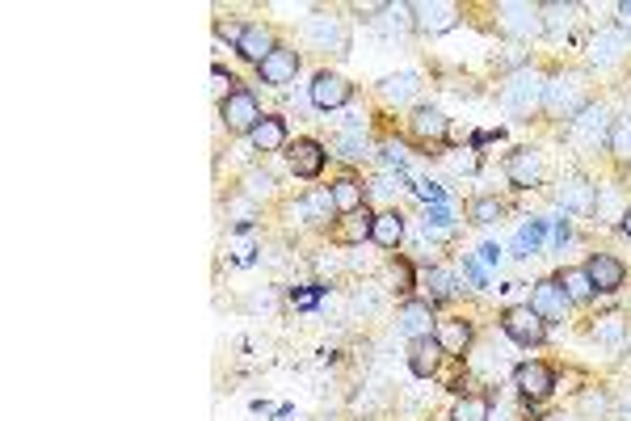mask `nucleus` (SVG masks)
<instances>
[{"mask_svg":"<svg viewBox=\"0 0 631 421\" xmlns=\"http://www.w3.org/2000/svg\"><path fill=\"white\" fill-rule=\"evenodd\" d=\"M619 228L631 236V203H627V211H623V219H619Z\"/></svg>","mask_w":631,"mask_h":421,"instance_id":"42","label":"nucleus"},{"mask_svg":"<svg viewBox=\"0 0 631 421\" xmlns=\"http://www.w3.org/2000/svg\"><path fill=\"white\" fill-rule=\"evenodd\" d=\"M308 34L316 38V43H329L333 51H345V47H350V38H345V30H341L337 17H312V22H308Z\"/></svg>","mask_w":631,"mask_h":421,"instance_id":"30","label":"nucleus"},{"mask_svg":"<svg viewBox=\"0 0 631 421\" xmlns=\"http://www.w3.org/2000/svg\"><path fill=\"white\" fill-rule=\"evenodd\" d=\"M308 97H312L316 110H341V106H350L354 85H350L345 76H337V72H316Z\"/></svg>","mask_w":631,"mask_h":421,"instance_id":"7","label":"nucleus"},{"mask_svg":"<svg viewBox=\"0 0 631 421\" xmlns=\"http://www.w3.org/2000/svg\"><path fill=\"white\" fill-rule=\"evenodd\" d=\"M610 152H615L619 165H631V118H615V127H610Z\"/></svg>","mask_w":631,"mask_h":421,"instance_id":"33","label":"nucleus"},{"mask_svg":"<svg viewBox=\"0 0 631 421\" xmlns=\"http://www.w3.org/2000/svg\"><path fill=\"white\" fill-rule=\"evenodd\" d=\"M505 177H510V186H518V190L539 186L543 182V156L535 148L510 152V160H505Z\"/></svg>","mask_w":631,"mask_h":421,"instance_id":"10","label":"nucleus"},{"mask_svg":"<svg viewBox=\"0 0 631 421\" xmlns=\"http://www.w3.org/2000/svg\"><path fill=\"white\" fill-rule=\"evenodd\" d=\"M539 9H543V30H547V34H556L560 26L568 30V26L577 22V13H581L577 5H539Z\"/></svg>","mask_w":631,"mask_h":421,"instance_id":"34","label":"nucleus"},{"mask_svg":"<svg viewBox=\"0 0 631 421\" xmlns=\"http://www.w3.org/2000/svg\"><path fill=\"white\" fill-rule=\"evenodd\" d=\"M442 346H438V337H417V342H409V371L417 375V379H430V375H438V367H442Z\"/></svg>","mask_w":631,"mask_h":421,"instance_id":"21","label":"nucleus"},{"mask_svg":"<svg viewBox=\"0 0 631 421\" xmlns=\"http://www.w3.org/2000/svg\"><path fill=\"white\" fill-rule=\"evenodd\" d=\"M488 413H493V405H488V396L472 392V396H459V400H455L451 421H488Z\"/></svg>","mask_w":631,"mask_h":421,"instance_id":"31","label":"nucleus"},{"mask_svg":"<svg viewBox=\"0 0 631 421\" xmlns=\"http://www.w3.org/2000/svg\"><path fill=\"white\" fill-rule=\"evenodd\" d=\"M409 131H413V139H421V144H442L451 127H446V114L438 106H417L409 114Z\"/></svg>","mask_w":631,"mask_h":421,"instance_id":"18","label":"nucleus"},{"mask_svg":"<svg viewBox=\"0 0 631 421\" xmlns=\"http://www.w3.org/2000/svg\"><path fill=\"white\" fill-rule=\"evenodd\" d=\"M371 228H375V215L362 207V211H354V215H341L329 236L337 240V245H362V240L371 236Z\"/></svg>","mask_w":631,"mask_h":421,"instance_id":"24","label":"nucleus"},{"mask_svg":"<svg viewBox=\"0 0 631 421\" xmlns=\"http://www.w3.org/2000/svg\"><path fill=\"white\" fill-rule=\"evenodd\" d=\"M211 93L219 97V102H228V97L236 93V76L223 72V68H211Z\"/></svg>","mask_w":631,"mask_h":421,"instance_id":"38","label":"nucleus"},{"mask_svg":"<svg viewBox=\"0 0 631 421\" xmlns=\"http://www.w3.org/2000/svg\"><path fill=\"white\" fill-rule=\"evenodd\" d=\"M459 291L455 274L451 270H430V304H438V299H451Z\"/></svg>","mask_w":631,"mask_h":421,"instance_id":"35","label":"nucleus"},{"mask_svg":"<svg viewBox=\"0 0 631 421\" xmlns=\"http://www.w3.org/2000/svg\"><path fill=\"white\" fill-rule=\"evenodd\" d=\"M556 278H560V287H564V295L573 299V304H585V299H594V283H589L585 266H568V270H560Z\"/></svg>","mask_w":631,"mask_h":421,"instance_id":"29","label":"nucleus"},{"mask_svg":"<svg viewBox=\"0 0 631 421\" xmlns=\"http://www.w3.org/2000/svg\"><path fill=\"white\" fill-rule=\"evenodd\" d=\"M619 13H623V17H631V0H627V5H619Z\"/></svg>","mask_w":631,"mask_h":421,"instance_id":"45","label":"nucleus"},{"mask_svg":"<svg viewBox=\"0 0 631 421\" xmlns=\"http://www.w3.org/2000/svg\"><path fill=\"white\" fill-rule=\"evenodd\" d=\"M392 283H396V291H413V266L409 262H396L392 266Z\"/></svg>","mask_w":631,"mask_h":421,"instance_id":"39","label":"nucleus"},{"mask_svg":"<svg viewBox=\"0 0 631 421\" xmlns=\"http://www.w3.org/2000/svg\"><path fill=\"white\" fill-rule=\"evenodd\" d=\"M274 34H270V26H261V22H249V26H244L240 30V38H236V51L244 55V59H249V64H266V59L274 55Z\"/></svg>","mask_w":631,"mask_h":421,"instance_id":"16","label":"nucleus"},{"mask_svg":"<svg viewBox=\"0 0 631 421\" xmlns=\"http://www.w3.org/2000/svg\"><path fill=\"white\" fill-rule=\"evenodd\" d=\"M362 182L358 177H337L333 182V203H337V215H354V211H362Z\"/></svg>","mask_w":631,"mask_h":421,"instance_id":"27","label":"nucleus"},{"mask_svg":"<svg viewBox=\"0 0 631 421\" xmlns=\"http://www.w3.org/2000/svg\"><path fill=\"white\" fill-rule=\"evenodd\" d=\"M299 215L308 224H333L337 219V203H333V186H316L299 198Z\"/></svg>","mask_w":631,"mask_h":421,"instance_id":"23","label":"nucleus"},{"mask_svg":"<svg viewBox=\"0 0 631 421\" xmlns=\"http://www.w3.org/2000/svg\"><path fill=\"white\" fill-rule=\"evenodd\" d=\"M627 51H631L627 34H623V30H615V26H606V30H598L594 38H589V59H594L598 68H615Z\"/></svg>","mask_w":631,"mask_h":421,"instance_id":"13","label":"nucleus"},{"mask_svg":"<svg viewBox=\"0 0 631 421\" xmlns=\"http://www.w3.org/2000/svg\"><path fill=\"white\" fill-rule=\"evenodd\" d=\"M606 413H610V396H606V392H585V396H581V413H577V417L602 421Z\"/></svg>","mask_w":631,"mask_h":421,"instance_id":"36","label":"nucleus"},{"mask_svg":"<svg viewBox=\"0 0 631 421\" xmlns=\"http://www.w3.org/2000/svg\"><path fill=\"white\" fill-rule=\"evenodd\" d=\"M396 320H400V329H404L409 342H417V337H434V304L430 299H404Z\"/></svg>","mask_w":631,"mask_h":421,"instance_id":"11","label":"nucleus"},{"mask_svg":"<svg viewBox=\"0 0 631 421\" xmlns=\"http://www.w3.org/2000/svg\"><path fill=\"white\" fill-rule=\"evenodd\" d=\"M610 127H615V123H610L606 106H594V102H589V106L573 118V139H577V144H581L585 152H598L602 144H610Z\"/></svg>","mask_w":631,"mask_h":421,"instance_id":"6","label":"nucleus"},{"mask_svg":"<svg viewBox=\"0 0 631 421\" xmlns=\"http://www.w3.org/2000/svg\"><path fill=\"white\" fill-rule=\"evenodd\" d=\"M589 106V85H585V72H560L547 80V93H543V110L552 118H573Z\"/></svg>","mask_w":631,"mask_h":421,"instance_id":"2","label":"nucleus"},{"mask_svg":"<svg viewBox=\"0 0 631 421\" xmlns=\"http://www.w3.org/2000/svg\"><path fill=\"white\" fill-rule=\"evenodd\" d=\"M341 156H350V160H358L362 152H366V135L362 131H345V135H337V144H333Z\"/></svg>","mask_w":631,"mask_h":421,"instance_id":"37","label":"nucleus"},{"mask_svg":"<svg viewBox=\"0 0 631 421\" xmlns=\"http://www.w3.org/2000/svg\"><path fill=\"white\" fill-rule=\"evenodd\" d=\"M270 186H274V182H270L266 173H261V177L253 173V177H249V194H270Z\"/></svg>","mask_w":631,"mask_h":421,"instance_id":"41","label":"nucleus"},{"mask_svg":"<svg viewBox=\"0 0 631 421\" xmlns=\"http://www.w3.org/2000/svg\"><path fill=\"white\" fill-rule=\"evenodd\" d=\"M543 93H547V76L539 68H518L501 85V110L510 118H535L543 110Z\"/></svg>","mask_w":631,"mask_h":421,"instance_id":"1","label":"nucleus"},{"mask_svg":"<svg viewBox=\"0 0 631 421\" xmlns=\"http://www.w3.org/2000/svg\"><path fill=\"white\" fill-rule=\"evenodd\" d=\"M434 337H438L442 354H451V358H463V354H467V346H472L476 329H472V320H463V316H451V320H438Z\"/></svg>","mask_w":631,"mask_h":421,"instance_id":"17","label":"nucleus"},{"mask_svg":"<svg viewBox=\"0 0 631 421\" xmlns=\"http://www.w3.org/2000/svg\"><path fill=\"white\" fill-rule=\"evenodd\" d=\"M249 144H253L257 152H282V148H287V123H282L278 114H266V118H261V123L253 127Z\"/></svg>","mask_w":631,"mask_h":421,"instance_id":"25","label":"nucleus"},{"mask_svg":"<svg viewBox=\"0 0 631 421\" xmlns=\"http://www.w3.org/2000/svg\"><path fill=\"white\" fill-rule=\"evenodd\" d=\"M413 17H417L421 34H442L459 22V9L446 5V0H430V5H413Z\"/></svg>","mask_w":631,"mask_h":421,"instance_id":"20","label":"nucleus"},{"mask_svg":"<svg viewBox=\"0 0 631 421\" xmlns=\"http://www.w3.org/2000/svg\"><path fill=\"white\" fill-rule=\"evenodd\" d=\"M585 274H589V283H594V295H615L623 287V278H627V266L610 253H594L585 262Z\"/></svg>","mask_w":631,"mask_h":421,"instance_id":"9","label":"nucleus"},{"mask_svg":"<svg viewBox=\"0 0 631 421\" xmlns=\"http://www.w3.org/2000/svg\"><path fill=\"white\" fill-rule=\"evenodd\" d=\"M531 308H535L543 320H564L568 308H573V299L564 295L560 278H543V283H535V291H531Z\"/></svg>","mask_w":631,"mask_h":421,"instance_id":"12","label":"nucleus"},{"mask_svg":"<svg viewBox=\"0 0 631 421\" xmlns=\"http://www.w3.org/2000/svg\"><path fill=\"white\" fill-rule=\"evenodd\" d=\"M219 118H223V127L236 131V135H253V127L261 123V106H257V97L249 89H236L228 102H219Z\"/></svg>","mask_w":631,"mask_h":421,"instance_id":"5","label":"nucleus"},{"mask_svg":"<svg viewBox=\"0 0 631 421\" xmlns=\"http://www.w3.org/2000/svg\"><path fill=\"white\" fill-rule=\"evenodd\" d=\"M619 413H623V421H631V392L623 396V405H619Z\"/></svg>","mask_w":631,"mask_h":421,"instance_id":"43","label":"nucleus"},{"mask_svg":"<svg viewBox=\"0 0 631 421\" xmlns=\"http://www.w3.org/2000/svg\"><path fill=\"white\" fill-rule=\"evenodd\" d=\"M547 421H585V417H577V413H556V417H547Z\"/></svg>","mask_w":631,"mask_h":421,"instance_id":"44","label":"nucleus"},{"mask_svg":"<svg viewBox=\"0 0 631 421\" xmlns=\"http://www.w3.org/2000/svg\"><path fill=\"white\" fill-rule=\"evenodd\" d=\"M501 211H505L501 198H493V194H480V198L467 203V219H472V224H497Z\"/></svg>","mask_w":631,"mask_h":421,"instance_id":"32","label":"nucleus"},{"mask_svg":"<svg viewBox=\"0 0 631 421\" xmlns=\"http://www.w3.org/2000/svg\"><path fill=\"white\" fill-rule=\"evenodd\" d=\"M383 160L400 169V165H404V148H400V144H383Z\"/></svg>","mask_w":631,"mask_h":421,"instance_id":"40","label":"nucleus"},{"mask_svg":"<svg viewBox=\"0 0 631 421\" xmlns=\"http://www.w3.org/2000/svg\"><path fill=\"white\" fill-rule=\"evenodd\" d=\"M556 203H560L564 211L594 215V207H598V186L581 182V177H568V182H560V190H556Z\"/></svg>","mask_w":631,"mask_h":421,"instance_id":"19","label":"nucleus"},{"mask_svg":"<svg viewBox=\"0 0 631 421\" xmlns=\"http://www.w3.org/2000/svg\"><path fill=\"white\" fill-rule=\"evenodd\" d=\"M589 337L610 350V354H623L631 346V333H627V320L619 312H606V316H594V325H589Z\"/></svg>","mask_w":631,"mask_h":421,"instance_id":"14","label":"nucleus"},{"mask_svg":"<svg viewBox=\"0 0 631 421\" xmlns=\"http://www.w3.org/2000/svg\"><path fill=\"white\" fill-rule=\"evenodd\" d=\"M501 329H505V337H514L518 346H543L547 320L531 304H514V308L501 312Z\"/></svg>","mask_w":631,"mask_h":421,"instance_id":"3","label":"nucleus"},{"mask_svg":"<svg viewBox=\"0 0 631 421\" xmlns=\"http://www.w3.org/2000/svg\"><path fill=\"white\" fill-rule=\"evenodd\" d=\"M371 240L379 249H396L404 240V215L400 211H379L375 215V228H371Z\"/></svg>","mask_w":631,"mask_h":421,"instance_id":"26","label":"nucleus"},{"mask_svg":"<svg viewBox=\"0 0 631 421\" xmlns=\"http://www.w3.org/2000/svg\"><path fill=\"white\" fill-rule=\"evenodd\" d=\"M514 388L526 396V400H547L556 392V371L547 363H518L514 367Z\"/></svg>","mask_w":631,"mask_h":421,"instance_id":"8","label":"nucleus"},{"mask_svg":"<svg viewBox=\"0 0 631 421\" xmlns=\"http://www.w3.org/2000/svg\"><path fill=\"white\" fill-rule=\"evenodd\" d=\"M417 76L413 72H400V76H388V80H383V85H379V93H383V102H392V106H404V102H413V97H417Z\"/></svg>","mask_w":631,"mask_h":421,"instance_id":"28","label":"nucleus"},{"mask_svg":"<svg viewBox=\"0 0 631 421\" xmlns=\"http://www.w3.org/2000/svg\"><path fill=\"white\" fill-rule=\"evenodd\" d=\"M261 72V80H266V85H291V80L299 76V55L291 51V47H274V55L266 59V64L257 68Z\"/></svg>","mask_w":631,"mask_h":421,"instance_id":"22","label":"nucleus"},{"mask_svg":"<svg viewBox=\"0 0 631 421\" xmlns=\"http://www.w3.org/2000/svg\"><path fill=\"white\" fill-rule=\"evenodd\" d=\"M324 160H329V152H324L316 139H295V144L287 148V165H291V173L295 177H320L324 173Z\"/></svg>","mask_w":631,"mask_h":421,"instance_id":"15","label":"nucleus"},{"mask_svg":"<svg viewBox=\"0 0 631 421\" xmlns=\"http://www.w3.org/2000/svg\"><path fill=\"white\" fill-rule=\"evenodd\" d=\"M497 26H501V34H510V38H539V34H547L543 30V9L539 5H514V0L497 5Z\"/></svg>","mask_w":631,"mask_h":421,"instance_id":"4","label":"nucleus"}]
</instances>
